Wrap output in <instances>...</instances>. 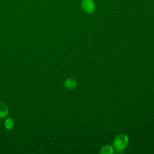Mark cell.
<instances>
[{
	"label": "cell",
	"mask_w": 154,
	"mask_h": 154,
	"mask_svg": "<svg viewBox=\"0 0 154 154\" xmlns=\"http://www.w3.org/2000/svg\"><path fill=\"white\" fill-rule=\"evenodd\" d=\"M129 138L125 134H120L116 136L113 140V147L117 150H122L128 145Z\"/></svg>",
	"instance_id": "cell-1"
},
{
	"label": "cell",
	"mask_w": 154,
	"mask_h": 154,
	"mask_svg": "<svg viewBox=\"0 0 154 154\" xmlns=\"http://www.w3.org/2000/svg\"><path fill=\"white\" fill-rule=\"evenodd\" d=\"M81 7L85 13L92 14L95 11L96 3L94 0H82Z\"/></svg>",
	"instance_id": "cell-2"
},
{
	"label": "cell",
	"mask_w": 154,
	"mask_h": 154,
	"mask_svg": "<svg viewBox=\"0 0 154 154\" xmlns=\"http://www.w3.org/2000/svg\"><path fill=\"white\" fill-rule=\"evenodd\" d=\"M64 85L66 88L68 90H72L76 87V81L73 78H69L64 81Z\"/></svg>",
	"instance_id": "cell-3"
},
{
	"label": "cell",
	"mask_w": 154,
	"mask_h": 154,
	"mask_svg": "<svg viewBox=\"0 0 154 154\" xmlns=\"http://www.w3.org/2000/svg\"><path fill=\"white\" fill-rule=\"evenodd\" d=\"M9 113V109L7 106L0 102V118H4Z\"/></svg>",
	"instance_id": "cell-4"
},
{
	"label": "cell",
	"mask_w": 154,
	"mask_h": 154,
	"mask_svg": "<svg viewBox=\"0 0 154 154\" xmlns=\"http://www.w3.org/2000/svg\"><path fill=\"white\" fill-rule=\"evenodd\" d=\"M114 152L113 147L109 145L103 146L100 150V153L102 154H112Z\"/></svg>",
	"instance_id": "cell-5"
},
{
	"label": "cell",
	"mask_w": 154,
	"mask_h": 154,
	"mask_svg": "<svg viewBox=\"0 0 154 154\" xmlns=\"http://www.w3.org/2000/svg\"><path fill=\"white\" fill-rule=\"evenodd\" d=\"M4 126L7 130H11L14 126V121L11 117L7 118L4 122Z\"/></svg>",
	"instance_id": "cell-6"
}]
</instances>
